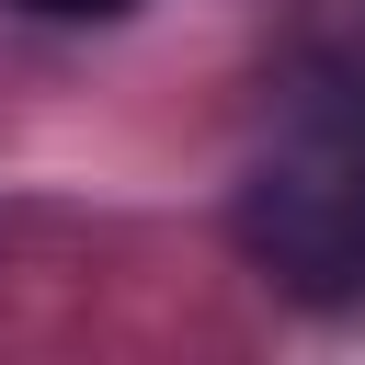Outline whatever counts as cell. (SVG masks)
Here are the masks:
<instances>
[{
  "label": "cell",
  "instance_id": "obj_1",
  "mask_svg": "<svg viewBox=\"0 0 365 365\" xmlns=\"http://www.w3.org/2000/svg\"><path fill=\"white\" fill-rule=\"evenodd\" d=\"M228 228L251 274H274L308 308H365V80L285 91V125L228 194Z\"/></svg>",
  "mask_w": 365,
  "mask_h": 365
},
{
  "label": "cell",
  "instance_id": "obj_2",
  "mask_svg": "<svg viewBox=\"0 0 365 365\" xmlns=\"http://www.w3.org/2000/svg\"><path fill=\"white\" fill-rule=\"evenodd\" d=\"M23 11H46V23H114V11H137V0H23Z\"/></svg>",
  "mask_w": 365,
  "mask_h": 365
}]
</instances>
